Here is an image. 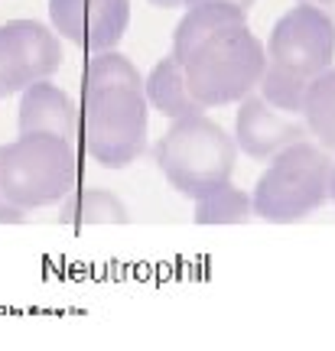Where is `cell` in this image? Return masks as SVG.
I'll use <instances>...</instances> for the list:
<instances>
[{"label":"cell","mask_w":335,"mask_h":351,"mask_svg":"<svg viewBox=\"0 0 335 351\" xmlns=\"http://www.w3.org/2000/svg\"><path fill=\"white\" fill-rule=\"evenodd\" d=\"M303 121L310 127V137H316L319 147L335 150V69H325L316 75L306 91Z\"/></svg>","instance_id":"cell-14"},{"label":"cell","mask_w":335,"mask_h":351,"mask_svg":"<svg viewBox=\"0 0 335 351\" xmlns=\"http://www.w3.org/2000/svg\"><path fill=\"white\" fill-rule=\"evenodd\" d=\"M78 186V153L56 134H20L0 143V192L20 215L62 205Z\"/></svg>","instance_id":"cell-1"},{"label":"cell","mask_w":335,"mask_h":351,"mask_svg":"<svg viewBox=\"0 0 335 351\" xmlns=\"http://www.w3.org/2000/svg\"><path fill=\"white\" fill-rule=\"evenodd\" d=\"M7 95H10V91H7V88L0 85V98H7Z\"/></svg>","instance_id":"cell-23"},{"label":"cell","mask_w":335,"mask_h":351,"mask_svg":"<svg viewBox=\"0 0 335 351\" xmlns=\"http://www.w3.org/2000/svg\"><path fill=\"white\" fill-rule=\"evenodd\" d=\"M251 215H254L251 195L231 182L196 199V225H244L251 221Z\"/></svg>","instance_id":"cell-15"},{"label":"cell","mask_w":335,"mask_h":351,"mask_svg":"<svg viewBox=\"0 0 335 351\" xmlns=\"http://www.w3.org/2000/svg\"><path fill=\"white\" fill-rule=\"evenodd\" d=\"M257 91H261V98L267 101V104H273L277 111H284V114H303L306 91H310V78H299V75H293V72L280 69V65L267 62Z\"/></svg>","instance_id":"cell-17"},{"label":"cell","mask_w":335,"mask_h":351,"mask_svg":"<svg viewBox=\"0 0 335 351\" xmlns=\"http://www.w3.org/2000/svg\"><path fill=\"white\" fill-rule=\"evenodd\" d=\"M306 137H310L306 121H297L293 114L277 111L261 95H248L244 101H238L235 143L238 150L248 153L251 160H264L267 163L280 150H286V147H293V143Z\"/></svg>","instance_id":"cell-9"},{"label":"cell","mask_w":335,"mask_h":351,"mask_svg":"<svg viewBox=\"0 0 335 351\" xmlns=\"http://www.w3.org/2000/svg\"><path fill=\"white\" fill-rule=\"evenodd\" d=\"M267 62L299 78H316L335 62V20L329 10L297 3L273 23L267 36Z\"/></svg>","instance_id":"cell-6"},{"label":"cell","mask_w":335,"mask_h":351,"mask_svg":"<svg viewBox=\"0 0 335 351\" xmlns=\"http://www.w3.org/2000/svg\"><path fill=\"white\" fill-rule=\"evenodd\" d=\"M297 3H310V7H319V10H332L335 0H297Z\"/></svg>","instance_id":"cell-21"},{"label":"cell","mask_w":335,"mask_h":351,"mask_svg":"<svg viewBox=\"0 0 335 351\" xmlns=\"http://www.w3.org/2000/svg\"><path fill=\"white\" fill-rule=\"evenodd\" d=\"M238 163L235 137L205 114L179 117L157 143V166L166 182L196 202L211 189L231 182Z\"/></svg>","instance_id":"cell-3"},{"label":"cell","mask_w":335,"mask_h":351,"mask_svg":"<svg viewBox=\"0 0 335 351\" xmlns=\"http://www.w3.org/2000/svg\"><path fill=\"white\" fill-rule=\"evenodd\" d=\"M59 33L39 20L0 23V85L7 91H26L33 82L49 78L65 62Z\"/></svg>","instance_id":"cell-7"},{"label":"cell","mask_w":335,"mask_h":351,"mask_svg":"<svg viewBox=\"0 0 335 351\" xmlns=\"http://www.w3.org/2000/svg\"><path fill=\"white\" fill-rule=\"evenodd\" d=\"M49 26L78 49H114L130 26V0H49Z\"/></svg>","instance_id":"cell-8"},{"label":"cell","mask_w":335,"mask_h":351,"mask_svg":"<svg viewBox=\"0 0 335 351\" xmlns=\"http://www.w3.org/2000/svg\"><path fill=\"white\" fill-rule=\"evenodd\" d=\"M153 7H160V10H176V7H186V0H150Z\"/></svg>","instance_id":"cell-20"},{"label":"cell","mask_w":335,"mask_h":351,"mask_svg":"<svg viewBox=\"0 0 335 351\" xmlns=\"http://www.w3.org/2000/svg\"><path fill=\"white\" fill-rule=\"evenodd\" d=\"M20 221H26V215L16 212L10 202H7V195L0 192V225H20Z\"/></svg>","instance_id":"cell-18"},{"label":"cell","mask_w":335,"mask_h":351,"mask_svg":"<svg viewBox=\"0 0 335 351\" xmlns=\"http://www.w3.org/2000/svg\"><path fill=\"white\" fill-rule=\"evenodd\" d=\"M150 101L143 85H117L85 95L82 147L104 169H124L147 150Z\"/></svg>","instance_id":"cell-5"},{"label":"cell","mask_w":335,"mask_h":351,"mask_svg":"<svg viewBox=\"0 0 335 351\" xmlns=\"http://www.w3.org/2000/svg\"><path fill=\"white\" fill-rule=\"evenodd\" d=\"M20 134H56V137L75 140L82 137V111L69 91L52 85L49 78L33 82L20 91V111H16Z\"/></svg>","instance_id":"cell-10"},{"label":"cell","mask_w":335,"mask_h":351,"mask_svg":"<svg viewBox=\"0 0 335 351\" xmlns=\"http://www.w3.org/2000/svg\"><path fill=\"white\" fill-rule=\"evenodd\" d=\"M143 91H147L150 104H153L160 114H166L170 121L192 117V114L205 111V104L189 91L186 69H183V62L176 59L173 52H170V56H163L160 62L150 69L147 82H143Z\"/></svg>","instance_id":"cell-11"},{"label":"cell","mask_w":335,"mask_h":351,"mask_svg":"<svg viewBox=\"0 0 335 351\" xmlns=\"http://www.w3.org/2000/svg\"><path fill=\"white\" fill-rule=\"evenodd\" d=\"M117 85H143V78L137 72V65L121 56L117 49H104L95 52L85 65V82H82V91L91 95V91H104V88H117Z\"/></svg>","instance_id":"cell-16"},{"label":"cell","mask_w":335,"mask_h":351,"mask_svg":"<svg viewBox=\"0 0 335 351\" xmlns=\"http://www.w3.org/2000/svg\"><path fill=\"white\" fill-rule=\"evenodd\" d=\"M329 199L335 202V166H332V186H329Z\"/></svg>","instance_id":"cell-22"},{"label":"cell","mask_w":335,"mask_h":351,"mask_svg":"<svg viewBox=\"0 0 335 351\" xmlns=\"http://www.w3.org/2000/svg\"><path fill=\"white\" fill-rule=\"evenodd\" d=\"M183 69H186L189 91L205 108L238 104L261 85L267 69V46L244 23L211 36L183 62Z\"/></svg>","instance_id":"cell-4"},{"label":"cell","mask_w":335,"mask_h":351,"mask_svg":"<svg viewBox=\"0 0 335 351\" xmlns=\"http://www.w3.org/2000/svg\"><path fill=\"white\" fill-rule=\"evenodd\" d=\"M199 3H228V7H241L244 13L254 7V0H186V7H199Z\"/></svg>","instance_id":"cell-19"},{"label":"cell","mask_w":335,"mask_h":351,"mask_svg":"<svg viewBox=\"0 0 335 351\" xmlns=\"http://www.w3.org/2000/svg\"><path fill=\"white\" fill-rule=\"evenodd\" d=\"M332 166L335 160L329 150L310 140H299L280 150L273 160H267V169L254 182L251 192L254 215L273 225H293L310 218L329 202Z\"/></svg>","instance_id":"cell-2"},{"label":"cell","mask_w":335,"mask_h":351,"mask_svg":"<svg viewBox=\"0 0 335 351\" xmlns=\"http://www.w3.org/2000/svg\"><path fill=\"white\" fill-rule=\"evenodd\" d=\"M62 225H127V205L108 189H75L59 205Z\"/></svg>","instance_id":"cell-13"},{"label":"cell","mask_w":335,"mask_h":351,"mask_svg":"<svg viewBox=\"0 0 335 351\" xmlns=\"http://www.w3.org/2000/svg\"><path fill=\"white\" fill-rule=\"evenodd\" d=\"M248 13L241 7H228V3H199V7H189L186 16L179 20L173 33V56L179 62H186L192 52L205 46L211 36H218L224 29H235L244 26Z\"/></svg>","instance_id":"cell-12"}]
</instances>
